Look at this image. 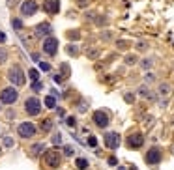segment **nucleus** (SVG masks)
Instances as JSON below:
<instances>
[{"label":"nucleus","mask_w":174,"mask_h":170,"mask_svg":"<svg viewBox=\"0 0 174 170\" xmlns=\"http://www.w3.org/2000/svg\"><path fill=\"white\" fill-rule=\"evenodd\" d=\"M62 155L58 150H45V153L41 155V163L47 164V168H58L62 164Z\"/></svg>","instance_id":"nucleus-1"},{"label":"nucleus","mask_w":174,"mask_h":170,"mask_svg":"<svg viewBox=\"0 0 174 170\" xmlns=\"http://www.w3.org/2000/svg\"><path fill=\"white\" fill-rule=\"evenodd\" d=\"M8 81H10L13 86L21 88L24 82H26V77H24V73H22V69H21L19 65H11L10 71H8Z\"/></svg>","instance_id":"nucleus-2"},{"label":"nucleus","mask_w":174,"mask_h":170,"mask_svg":"<svg viewBox=\"0 0 174 170\" xmlns=\"http://www.w3.org/2000/svg\"><path fill=\"white\" fill-rule=\"evenodd\" d=\"M92 120H94V125H95V127H99V129H107V127H109V124H111V116H109V112H107V110H103V109L94 110Z\"/></svg>","instance_id":"nucleus-3"},{"label":"nucleus","mask_w":174,"mask_h":170,"mask_svg":"<svg viewBox=\"0 0 174 170\" xmlns=\"http://www.w3.org/2000/svg\"><path fill=\"white\" fill-rule=\"evenodd\" d=\"M17 86H8L0 92V103L2 105H13L19 97V90H15Z\"/></svg>","instance_id":"nucleus-4"},{"label":"nucleus","mask_w":174,"mask_h":170,"mask_svg":"<svg viewBox=\"0 0 174 170\" xmlns=\"http://www.w3.org/2000/svg\"><path fill=\"white\" fill-rule=\"evenodd\" d=\"M17 135L21 138H34L38 135V127L32 124V121H22V124H19V127H17Z\"/></svg>","instance_id":"nucleus-5"},{"label":"nucleus","mask_w":174,"mask_h":170,"mask_svg":"<svg viewBox=\"0 0 174 170\" xmlns=\"http://www.w3.org/2000/svg\"><path fill=\"white\" fill-rule=\"evenodd\" d=\"M24 112L30 114V116H38L41 112V101L38 97H26V101H24Z\"/></svg>","instance_id":"nucleus-6"},{"label":"nucleus","mask_w":174,"mask_h":170,"mask_svg":"<svg viewBox=\"0 0 174 170\" xmlns=\"http://www.w3.org/2000/svg\"><path fill=\"white\" fill-rule=\"evenodd\" d=\"M41 51L47 54V56H55L56 51H58V39L53 38V36H47L43 39V45H41Z\"/></svg>","instance_id":"nucleus-7"},{"label":"nucleus","mask_w":174,"mask_h":170,"mask_svg":"<svg viewBox=\"0 0 174 170\" xmlns=\"http://www.w3.org/2000/svg\"><path fill=\"white\" fill-rule=\"evenodd\" d=\"M103 142H105V146H107L109 150H116V148H120L122 138H120V135L116 131H107L103 135Z\"/></svg>","instance_id":"nucleus-8"},{"label":"nucleus","mask_w":174,"mask_h":170,"mask_svg":"<svg viewBox=\"0 0 174 170\" xmlns=\"http://www.w3.org/2000/svg\"><path fill=\"white\" fill-rule=\"evenodd\" d=\"M161 159H163V153H161V150L157 146H152V148L146 152V163L148 164H159Z\"/></svg>","instance_id":"nucleus-9"},{"label":"nucleus","mask_w":174,"mask_h":170,"mask_svg":"<svg viewBox=\"0 0 174 170\" xmlns=\"http://www.w3.org/2000/svg\"><path fill=\"white\" fill-rule=\"evenodd\" d=\"M38 8H39V6H38L36 0H24L22 6H21V15H22V17H32V15H36Z\"/></svg>","instance_id":"nucleus-10"},{"label":"nucleus","mask_w":174,"mask_h":170,"mask_svg":"<svg viewBox=\"0 0 174 170\" xmlns=\"http://www.w3.org/2000/svg\"><path fill=\"white\" fill-rule=\"evenodd\" d=\"M142 144H144L142 133H133V135L127 136V148L129 150H139V148H142Z\"/></svg>","instance_id":"nucleus-11"},{"label":"nucleus","mask_w":174,"mask_h":170,"mask_svg":"<svg viewBox=\"0 0 174 170\" xmlns=\"http://www.w3.org/2000/svg\"><path fill=\"white\" fill-rule=\"evenodd\" d=\"M60 8H62L60 0H45V2H43V10L49 15H56L60 11Z\"/></svg>","instance_id":"nucleus-12"},{"label":"nucleus","mask_w":174,"mask_h":170,"mask_svg":"<svg viewBox=\"0 0 174 170\" xmlns=\"http://www.w3.org/2000/svg\"><path fill=\"white\" fill-rule=\"evenodd\" d=\"M51 32H53V26L49 22H39L34 28V36L36 38H43V39H45V36H51Z\"/></svg>","instance_id":"nucleus-13"},{"label":"nucleus","mask_w":174,"mask_h":170,"mask_svg":"<svg viewBox=\"0 0 174 170\" xmlns=\"http://www.w3.org/2000/svg\"><path fill=\"white\" fill-rule=\"evenodd\" d=\"M137 93L140 95V97H144V99H152V101H156L157 99V95L148 88V84H140L139 88H137Z\"/></svg>","instance_id":"nucleus-14"},{"label":"nucleus","mask_w":174,"mask_h":170,"mask_svg":"<svg viewBox=\"0 0 174 170\" xmlns=\"http://www.w3.org/2000/svg\"><path fill=\"white\" fill-rule=\"evenodd\" d=\"M45 150H47V144H45V142H38V144L30 146L28 153H30V157H39V155L45 153Z\"/></svg>","instance_id":"nucleus-15"},{"label":"nucleus","mask_w":174,"mask_h":170,"mask_svg":"<svg viewBox=\"0 0 174 170\" xmlns=\"http://www.w3.org/2000/svg\"><path fill=\"white\" fill-rule=\"evenodd\" d=\"M170 90H172V88H170L168 82H161L159 88H157V93H159L161 97H168V95H170Z\"/></svg>","instance_id":"nucleus-16"},{"label":"nucleus","mask_w":174,"mask_h":170,"mask_svg":"<svg viewBox=\"0 0 174 170\" xmlns=\"http://www.w3.org/2000/svg\"><path fill=\"white\" fill-rule=\"evenodd\" d=\"M39 129H41L43 133H51V131H53V120H49V118L41 120V124H39Z\"/></svg>","instance_id":"nucleus-17"},{"label":"nucleus","mask_w":174,"mask_h":170,"mask_svg":"<svg viewBox=\"0 0 174 170\" xmlns=\"http://www.w3.org/2000/svg\"><path fill=\"white\" fill-rule=\"evenodd\" d=\"M88 164H90V163H88V159H84V157H77V159H75V166H77L79 170H86Z\"/></svg>","instance_id":"nucleus-18"},{"label":"nucleus","mask_w":174,"mask_h":170,"mask_svg":"<svg viewBox=\"0 0 174 170\" xmlns=\"http://www.w3.org/2000/svg\"><path fill=\"white\" fill-rule=\"evenodd\" d=\"M66 53H67L69 56H77V54H79V47L73 45V43H69V45H66Z\"/></svg>","instance_id":"nucleus-19"},{"label":"nucleus","mask_w":174,"mask_h":170,"mask_svg":"<svg viewBox=\"0 0 174 170\" xmlns=\"http://www.w3.org/2000/svg\"><path fill=\"white\" fill-rule=\"evenodd\" d=\"M43 103H45L47 109H56V99H55V95H47Z\"/></svg>","instance_id":"nucleus-20"},{"label":"nucleus","mask_w":174,"mask_h":170,"mask_svg":"<svg viewBox=\"0 0 174 170\" xmlns=\"http://www.w3.org/2000/svg\"><path fill=\"white\" fill-rule=\"evenodd\" d=\"M62 153H64L66 157H73V155H75V148H73L71 144H66L64 148H62Z\"/></svg>","instance_id":"nucleus-21"},{"label":"nucleus","mask_w":174,"mask_h":170,"mask_svg":"<svg viewBox=\"0 0 174 170\" xmlns=\"http://www.w3.org/2000/svg\"><path fill=\"white\" fill-rule=\"evenodd\" d=\"M152 65H154V58H142V62H140V67H142V69L148 71Z\"/></svg>","instance_id":"nucleus-22"},{"label":"nucleus","mask_w":174,"mask_h":170,"mask_svg":"<svg viewBox=\"0 0 174 170\" xmlns=\"http://www.w3.org/2000/svg\"><path fill=\"white\" fill-rule=\"evenodd\" d=\"M11 26H13V30L21 32L22 30V21L21 19H11Z\"/></svg>","instance_id":"nucleus-23"},{"label":"nucleus","mask_w":174,"mask_h":170,"mask_svg":"<svg viewBox=\"0 0 174 170\" xmlns=\"http://www.w3.org/2000/svg\"><path fill=\"white\" fill-rule=\"evenodd\" d=\"M144 82L146 84H152V82H156V75L152 71H146V75H144Z\"/></svg>","instance_id":"nucleus-24"},{"label":"nucleus","mask_w":174,"mask_h":170,"mask_svg":"<svg viewBox=\"0 0 174 170\" xmlns=\"http://www.w3.org/2000/svg\"><path fill=\"white\" fill-rule=\"evenodd\" d=\"M28 77H30V81H32V82L39 81V71H38V69H30V71H28Z\"/></svg>","instance_id":"nucleus-25"},{"label":"nucleus","mask_w":174,"mask_h":170,"mask_svg":"<svg viewBox=\"0 0 174 170\" xmlns=\"http://www.w3.org/2000/svg\"><path fill=\"white\" fill-rule=\"evenodd\" d=\"M86 144L90 146V148H97V138H95L94 135H88V138H86Z\"/></svg>","instance_id":"nucleus-26"},{"label":"nucleus","mask_w":174,"mask_h":170,"mask_svg":"<svg viewBox=\"0 0 174 170\" xmlns=\"http://www.w3.org/2000/svg\"><path fill=\"white\" fill-rule=\"evenodd\" d=\"M13 144H15V140H13L11 136H4V138H2V146H4V148H11Z\"/></svg>","instance_id":"nucleus-27"},{"label":"nucleus","mask_w":174,"mask_h":170,"mask_svg":"<svg viewBox=\"0 0 174 170\" xmlns=\"http://www.w3.org/2000/svg\"><path fill=\"white\" fill-rule=\"evenodd\" d=\"M6 60H8V51H6L4 47H0V65L6 64Z\"/></svg>","instance_id":"nucleus-28"},{"label":"nucleus","mask_w":174,"mask_h":170,"mask_svg":"<svg viewBox=\"0 0 174 170\" xmlns=\"http://www.w3.org/2000/svg\"><path fill=\"white\" fill-rule=\"evenodd\" d=\"M123 60H126V64H127V65H135V64H137V56H135V54H127Z\"/></svg>","instance_id":"nucleus-29"},{"label":"nucleus","mask_w":174,"mask_h":170,"mask_svg":"<svg viewBox=\"0 0 174 170\" xmlns=\"http://www.w3.org/2000/svg\"><path fill=\"white\" fill-rule=\"evenodd\" d=\"M51 142H53L55 146L62 144V133H55V135H53V138H51Z\"/></svg>","instance_id":"nucleus-30"},{"label":"nucleus","mask_w":174,"mask_h":170,"mask_svg":"<svg viewBox=\"0 0 174 170\" xmlns=\"http://www.w3.org/2000/svg\"><path fill=\"white\" fill-rule=\"evenodd\" d=\"M123 99H126L129 105H131V103H135V93H131V92H126V93H123Z\"/></svg>","instance_id":"nucleus-31"},{"label":"nucleus","mask_w":174,"mask_h":170,"mask_svg":"<svg viewBox=\"0 0 174 170\" xmlns=\"http://www.w3.org/2000/svg\"><path fill=\"white\" fill-rule=\"evenodd\" d=\"M66 124H67L69 127H77V120H75V116H67V118H66Z\"/></svg>","instance_id":"nucleus-32"},{"label":"nucleus","mask_w":174,"mask_h":170,"mask_svg":"<svg viewBox=\"0 0 174 170\" xmlns=\"http://www.w3.org/2000/svg\"><path fill=\"white\" fill-rule=\"evenodd\" d=\"M137 51H140V53L148 51V43L146 41H137Z\"/></svg>","instance_id":"nucleus-33"},{"label":"nucleus","mask_w":174,"mask_h":170,"mask_svg":"<svg viewBox=\"0 0 174 170\" xmlns=\"http://www.w3.org/2000/svg\"><path fill=\"white\" fill-rule=\"evenodd\" d=\"M67 38H69V39H79V38H81V32H79V30H75V32H67Z\"/></svg>","instance_id":"nucleus-34"},{"label":"nucleus","mask_w":174,"mask_h":170,"mask_svg":"<svg viewBox=\"0 0 174 170\" xmlns=\"http://www.w3.org/2000/svg\"><path fill=\"white\" fill-rule=\"evenodd\" d=\"M39 69L41 71H51V64L49 62H39Z\"/></svg>","instance_id":"nucleus-35"},{"label":"nucleus","mask_w":174,"mask_h":170,"mask_svg":"<svg viewBox=\"0 0 174 170\" xmlns=\"http://www.w3.org/2000/svg\"><path fill=\"white\" fill-rule=\"evenodd\" d=\"M32 90L34 92H39V90H43V84L39 81H36V82H32Z\"/></svg>","instance_id":"nucleus-36"},{"label":"nucleus","mask_w":174,"mask_h":170,"mask_svg":"<svg viewBox=\"0 0 174 170\" xmlns=\"http://www.w3.org/2000/svg\"><path fill=\"white\" fill-rule=\"evenodd\" d=\"M99 56V51L97 49H94V51H88V58H92V60H95Z\"/></svg>","instance_id":"nucleus-37"},{"label":"nucleus","mask_w":174,"mask_h":170,"mask_svg":"<svg viewBox=\"0 0 174 170\" xmlns=\"http://www.w3.org/2000/svg\"><path fill=\"white\" fill-rule=\"evenodd\" d=\"M62 69H64V77L67 79V77H69V65H67V64H62Z\"/></svg>","instance_id":"nucleus-38"},{"label":"nucleus","mask_w":174,"mask_h":170,"mask_svg":"<svg viewBox=\"0 0 174 170\" xmlns=\"http://www.w3.org/2000/svg\"><path fill=\"white\" fill-rule=\"evenodd\" d=\"M107 163H109L111 166H116V164H118V159H116L114 155H112V157H109V161H107Z\"/></svg>","instance_id":"nucleus-39"},{"label":"nucleus","mask_w":174,"mask_h":170,"mask_svg":"<svg viewBox=\"0 0 174 170\" xmlns=\"http://www.w3.org/2000/svg\"><path fill=\"white\" fill-rule=\"evenodd\" d=\"M118 49H127V41H118Z\"/></svg>","instance_id":"nucleus-40"},{"label":"nucleus","mask_w":174,"mask_h":170,"mask_svg":"<svg viewBox=\"0 0 174 170\" xmlns=\"http://www.w3.org/2000/svg\"><path fill=\"white\" fill-rule=\"evenodd\" d=\"M77 4H79L81 8H86V6H88V0H77Z\"/></svg>","instance_id":"nucleus-41"},{"label":"nucleus","mask_w":174,"mask_h":170,"mask_svg":"<svg viewBox=\"0 0 174 170\" xmlns=\"http://www.w3.org/2000/svg\"><path fill=\"white\" fill-rule=\"evenodd\" d=\"M30 56H32V60H34V62H41V60H39V54H38V53H32Z\"/></svg>","instance_id":"nucleus-42"},{"label":"nucleus","mask_w":174,"mask_h":170,"mask_svg":"<svg viewBox=\"0 0 174 170\" xmlns=\"http://www.w3.org/2000/svg\"><path fill=\"white\" fill-rule=\"evenodd\" d=\"M97 24H107V17H99L97 19Z\"/></svg>","instance_id":"nucleus-43"},{"label":"nucleus","mask_w":174,"mask_h":170,"mask_svg":"<svg viewBox=\"0 0 174 170\" xmlns=\"http://www.w3.org/2000/svg\"><path fill=\"white\" fill-rule=\"evenodd\" d=\"M13 116H15V112H13V110H8V114H6V118H8V120H13Z\"/></svg>","instance_id":"nucleus-44"},{"label":"nucleus","mask_w":174,"mask_h":170,"mask_svg":"<svg viewBox=\"0 0 174 170\" xmlns=\"http://www.w3.org/2000/svg\"><path fill=\"white\" fill-rule=\"evenodd\" d=\"M6 39H8L6 34H4V32H0V43H6Z\"/></svg>","instance_id":"nucleus-45"},{"label":"nucleus","mask_w":174,"mask_h":170,"mask_svg":"<svg viewBox=\"0 0 174 170\" xmlns=\"http://www.w3.org/2000/svg\"><path fill=\"white\" fill-rule=\"evenodd\" d=\"M79 110H81V112H86V103H84V101L81 103V107H79Z\"/></svg>","instance_id":"nucleus-46"},{"label":"nucleus","mask_w":174,"mask_h":170,"mask_svg":"<svg viewBox=\"0 0 174 170\" xmlns=\"http://www.w3.org/2000/svg\"><path fill=\"white\" fill-rule=\"evenodd\" d=\"M56 110H58V114H60V116H62V118H64V116H66V110H64V109H56Z\"/></svg>","instance_id":"nucleus-47"},{"label":"nucleus","mask_w":174,"mask_h":170,"mask_svg":"<svg viewBox=\"0 0 174 170\" xmlns=\"http://www.w3.org/2000/svg\"><path fill=\"white\" fill-rule=\"evenodd\" d=\"M118 170H126V166H118Z\"/></svg>","instance_id":"nucleus-48"},{"label":"nucleus","mask_w":174,"mask_h":170,"mask_svg":"<svg viewBox=\"0 0 174 170\" xmlns=\"http://www.w3.org/2000/svg\"><path fill=\"white\" fill-rule=\"evenodd\" d=\"M0 110H2V105H0Z\"/></svg>","instance_id":"nucleus-49"}]
</instances>
